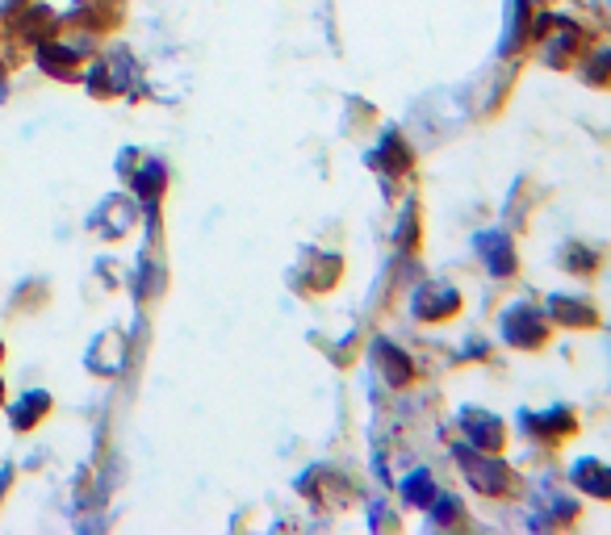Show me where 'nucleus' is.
Instances as JSON below:
<instances>
[{
	"label": "nucleus",
	"mask_w": 611,
	"mask_h": 535,
	"mask_svg": "<svg viewBox=\"0 0 611 535\" xmlns=\"http://www.w3.org/2000/svg\"><path fill=\"white\" fill-rule=\"evenodd\" d=\"M461 465H465V477L473 482L477 494H490V498H506V494H515V473L503 465V460H490V452H470L461 448Z\"/></svg>",
	"instance_id": "1"
},
{
	"label": "nucleus",
	"mask_w": 611,
	"mask_h": 535,
	"mask_svg": "<svg viewBox=\"0 0 611 535\" xmlns=\"http://www.w3.org/2000/svg\"><path fill=\"white\" fill-rule=\"evenodd\" d=\"M503 339L511 347H528V351L544 347L549 344V318H544V310H536V306H511L503 318Z\"/></svg>",
	"instance_id": "2"
},
{
	"label": "nucleus",
	"mask_w": 611,
	"mask_h": 535,
	"mask_svg": "<svg viewBox=\"0 0 611 535\" xmlns=\"http://www.w3.org/2000/svg\"><path fill=\"white\" fill-rule=\"evenodd\" d=\"M520 423H524L528 439H541V444H561V439L578 435V418H574V410H565V406L532 410V415H524Z\"/></svg>",
	"instance_id": "3"
},
{
	"label": "nucleus",
	"mask_w": 611,
	"mask_h": 535,
	"mask_svg": "<svg viewBox=\"0 0 611 535\" xmlns=\"http://www.w3.org/2000/svg\"><path fill=\"white\" fill-rule=\"evenodd\" d=\"M461 427H465V439H470L473 448L482 452H499L503 448V423L494 415H486V410H461Z\"/></svg>",
	"instance_id": "4"
},
{
	"label": "nucleus",
	"mask_w": 611,
	"mask_h": 535,
	"mask_svg": "<svg viewBox=\"0 0 611 535\" xmlns=\"http://www.w3.org/2000/svg\"><path fill=\"white\" fill-rule=\"evenodd\" d=\"M549 318L565 330H587L599 323V314H594L591 301H582V297H549Z\"/></svg>",
	"instance_id": "5"
},
{
	"label": "nucleus",
	"mask_w": 611,
	"mask_h": 535,
	"mask_svg": "<svg viewBox=\"0 0 611 535\" xmlns=\"http://www.w3.org/2000/svg\"><path fill=\"white\" fill-rule=\"evenodd\" d=\"M456 310H461V294L449 289V285H432V289H423L420 306H415V314L427 318V323H444V318H453Z\"/></svg>",
	"instance_id": "6"
},
{
	"label": "nucleus",
	"mask_w": 611,
	"mask_h": 535,
	"mask_svg": "<svg viewBox=\"0 0 611 535\" xmlns=\"http://www.w3.org/2000/svg\"><path fill=\"white\" fill-rule=\"evenodd\" d=\"M477 251H482V259H486L499 277H511V273H515V242H511V235H503V230L482 235V239H477Z\"/></svg>",
	"instance_id": "7"
},
{
	"label": "nucleus",
	"mask_w": 611,
	"mask_h": 535,
	"mask_svg": "<svg viewBox=\"0 0 611 535\" xmlns=\"http://www.w3.org/2000/svg\"><path fill=\"white\" fill-rule=\"evenodd\" d=\"M574 485L582 489V494H591V498L611 502V468L599 465V460H578Z\"/></svg>",
	"instance_id": "8"
},
{
	"label": "nucleus",
	"mask_w": 611,
	"mask_h": 535,
	"mask_svg": "<svg viewBox=\"0 0 611 535\" xmlns=\"http://www.w3.org/2000/svg\"><path fill=\"white\" fill-rule=\"evenodd\" d=\"M565 268L578 273V277H591V273H599V268H594V251L587 247V242H570V247H565Z\"/></svg>",
	"instance_id": "9"
},
{
	"label": "nucleus",
	"mask_w": 611,
	"mask_h": 535,
	"mask_svg": "<svg viewBox=\"0 0 611 535\" xmlns=\"http://www.w3.org/2000/svg\"><path fill=\"white\" fill-rule=\"evenodd\" d=\"M587 85H599V88H611V51H599L587 59Z\"/></svg>",
	"instance_id": "10"
},
{
	"label": "nucleus",
	"mask_w": 611,
	"mask_h": 535,
	"mask_svg": "<svg viewBox=\"0 0 611 535\" xmlns=\"http://www.w3.org/2000/svg\"><path fill=\"white\" fill-rule=\"evenodd\" d=\"M406 494H411V498H415V506H432V482H427V473H420V477H415V482H411V489H406Z\"/></svg>",
	"instance_id": "11"
}]
</instances>
